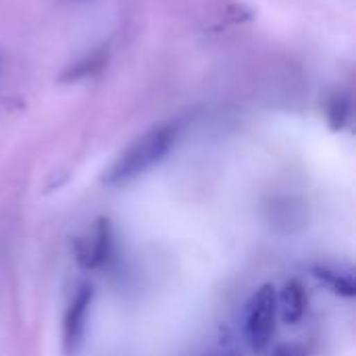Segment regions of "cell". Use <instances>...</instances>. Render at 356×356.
I'll list each match as a JSON object with an SVG mask.
<instances>
[{
    "label": "cell",
    "mask_w": 356,
    "mask_h": 356,
    "mask_svg": "<svg viewBox=\"0 0 356 356\" xmlns=\"http://www.w3.org/2000/svg\"><path fill=\"white\" fill-rule=\"evenodd\" d=\"M175 136H177L175 125H161L148 131L111 165V169L104 175V181L108 186H117L140 177L142 173H146L167 156V152L175 144Z\"/></svg>",
    "instance_id": "cell-1"
},
{
    "label": "cell",
    "mask_w": 356,
    "mask_h": 356,
    "mask_svg": "<svg viewBox=\"0 0 356 356\" xmlns=\"http://www.w3.org/2000/svg\"><path fill=\"white\" fill-rule=\"evenodd\" d=\"M275 288L271 284L261 286L246 311V323H244V336L252 353H263L267 350L273 332H275V321H277V296Z\"/></svg>",
    "instance_id": "cell-2"
},
{
    "label": "cell",
    "mask_w": 356,
    "mask_h": 356,
    "mask_svg": "<svg viewBox=\"0 0 356 356\" xmlns=\"http://www.w3.org/2000/svg\"><path fill=\"white\" fill-rule=\"evenodd\" d=\"M92 300H94V292L90 286H81L67 313H65V321H63V350L67 356H77L79 350L83 348L86 342V332H88V317H90V309H92Z\"/></svg>",
    "instance_id": "cell-3"
},
{
    "label": "cell",
    "mask_w": 356,
    "mask_h": 356,
    "mask_svg": "<svg viewBox=\"0 0 356 356\" xmlns=\"http://www.w3.org/2000/svg\"><path fill=\"white\" fill-rule=\"evenodd\" d=\"M108 254H111V229L108 223L100 221L96 229L90 234V238L79 240L77 259L86 267H98L108 259Z\"/></svg>",
    "instance_id": "cell-4"
},
{
    "label": "cell",
    "mask_w": 356,
    "mask_h": 356,
    "mask_svg": "<svg viewBox=\"0 0 356 356\" xmlns=\"http://www.w3.org/2000/svg\"><path fill=\"white\" fill-rule=\"evenodd\" d=\"M275 296H277V315L282 317V321L288 325H296L307 313V294L302 284L290 280L284 284L280 292H275Z\"/></svg>",
    "instance_id": "cell-5"
},
{
    "label": "cell",
    "mask_w": 356,
    "mask_h": 356,
    "mask_svg": "<svg viewBox=\"0 0 356 356\" xmlns=\"http://www.w3.org/2000/svg\"><path fill=\"white\" fill-rule=\"evenodd\" d=\"M315 275L336 294L344 296V298H353L356 294L355 275L350 269H338V267H330V265H321L315 269Z\"/></svg>",
    "instance_id": "cell-6"
},
{
    "label": "cell",
    "mask_w": 356,
    "mask_h": 356,
    "mask_svg": "<svg viewBox=\"0 0 356 356\" xmlns=\"http://www.w3.org/2000/svg\"><path fill=\"white\" fill-rule=\"evenodd\" d=\"M104 65H106V54H104V50H96V52L88 54L86 58L77 60L75 65H71V67L63 73V81H79V79L92 77V75L98 73Z\"/></svg>",
    "instance_id": "cell-7"
},
{
    "label": "cell",
    "mask_w": 356,
    "mask_h": 356,
    "mask_svg": "<svg viewBox=\"0 0 356 356\" xmlns=\"http://www.w3.org/2000/svg\"><path fill=\"white\" fill-rule=\"evenodd\" d=\"M350 117V100L346 96H334L327 104V119L332 129H342Z\"/></svg>",
    "instance_id": "cell-8"
},
{
    "label": "cell",
    "mask_w": 356,
    "mask_h": 356,
    "mask_svg": "<svg viewBox=\"0 0 356 356\" xmlns=\"http://www.w3.org/2000/svg\"><path fill=\"white\" fill-rule=\"evenodd\" d=\"M273 356H300V355H298L294 348H288V346H284V348H277Z\"/></svg>",
    "instance_id": "cell-9"
},
{
    "label": "cell",
    "mask_w": 356,
    "mask_h": 356,
    "mask_svg": "<svg viewBox=\"0 0 356 356\" xmlns=\"http://www.w3.org/2000/svg\"><path fill=\"white\" fill-rule=\"evenodd\" d=\"M204 356H238L236 350H227V348H223V350H215V353H211V355H204Z\"/></svg>",
    "instance_id": "cell-10"
}]
</instances>
